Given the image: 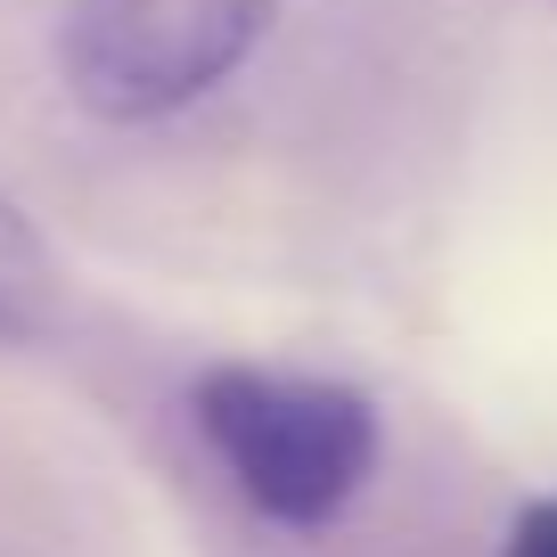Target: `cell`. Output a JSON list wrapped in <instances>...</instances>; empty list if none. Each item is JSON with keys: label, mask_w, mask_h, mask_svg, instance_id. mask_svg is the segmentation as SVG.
<instances>
[{"label": "cell", "mask_w": 557, "mask_h": 557, "mask_svg": "<svg viewBox=\"0 0 557 557\" xmlns=\"http://www.w3.org/2000/svg\"><path fill=\"white\" fill-rule=\"evenodd\" d=\"M189 418L222 475L287 533L336 524L369 492L385 451V418L361 385L312 369L213 361L189 385Z\"/></svg>", "instance_id": "cell-1"}, {"label": "cell", "mask_w": 557, "mask_h": 557, "mask_svg": "<svg viewBox=\"0 0 557 557\" xmlns=\"http://www.w3.org/2000/svg\"><path fill=\"white\" fill-rule=\"evenodd\" d=\"M287 0H66L58 83L99 123H157L222 90Z\"/></svg>", "instance_id": "cell-2"}, {"label": "cell", "mask_w": 557, "mask_h": 557, "mask_svg": "<svg viewBox=\"0 0 557 557\" xmlns=\"http://www.w3.org/2000/svg\"><path fill=\"white\" fill-rule=\"evenodd\" d=\"M58 304H66V278H58L41 230L0 197V345H34V336H50Z\"/></svg>", "instance_id": "cell-3"}, {"label": "cell", "mask_w": 557, "mask_h": 557, "mask_svg": "<svg viewBox=\"0 0 557 557\" xmlns=\"http://www.w3.org/2000/svg\"><path fill=\"white\" fill-rule=\"evenodd\" d=\"M500 557H557V492H541V500H524L517 517H508Z\"/></svg>", "instance_id": "cell-4"}]
</instances>
